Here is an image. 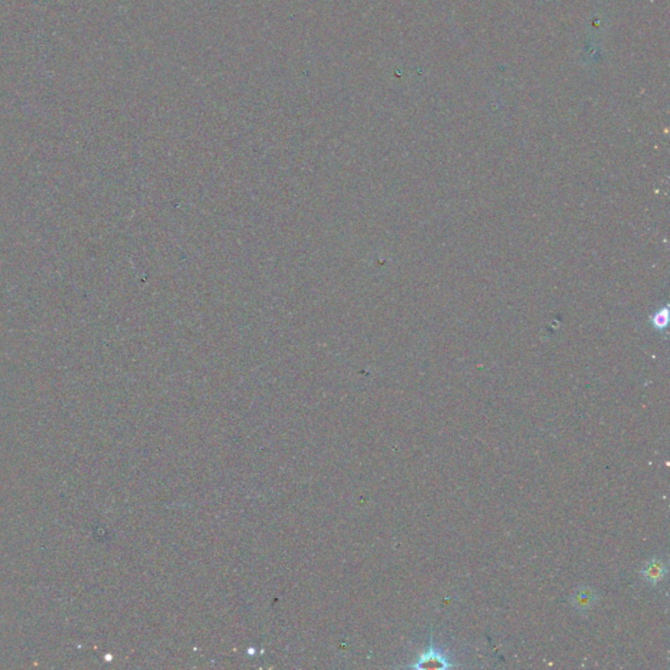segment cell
<instances>
[{
	"label": "cell",
	"instance_id": "obj_3",
	"mask_svg": "<svg viewBox=\"0 0 670 670\" xmlns=\"http://www.w3.org/2000/svg\"><path fill=\"white\" fill-rule=\"evenodd\" d=\"M666 575V566L661 559L653 558L641 568V576L650 585H657Z\"/></svg>",
	"mask_w": 670,
	"mask_h": 670
},
{
	"label": "cell",
	"instance_id": "obj_1",
	"mask_svg": "<svg viewBox=\"0 0 670 670\" xmlns=\"http://www.w3.org/2000/svg\"><path fill=\"white\" fill-rule=\"evenodd\" d=\"M411 666L415 669L443 670L449 668L451 664H449V661H448L443 652L435 648L432 641H430V647L424 650L423 653L421 655V657Z\"/></svg>",
	"mask_w": 670,
	"mask_h": 670
},
{
	"label": "cell",
	"instance_id": "obj_2",
	"mask_svg": "<svg viewBox=\"0 0 670 670\" xmlns=\"http://www.w3.org/2000/svg\"><path fill=\"white\" fill-rule=\"evenodd\" d=\"M597 600H599V596L591 587H579L571 597L573 608L582 613H587L593 609Z\"/></svg>",
	"mask_w": 670,
	"mask_h": 670
}]
</instances>
